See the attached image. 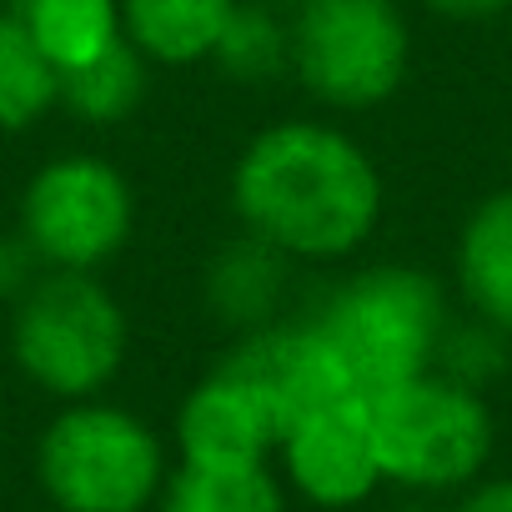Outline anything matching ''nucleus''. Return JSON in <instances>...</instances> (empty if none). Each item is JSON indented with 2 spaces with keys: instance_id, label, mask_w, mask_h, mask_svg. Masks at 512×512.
<instances>
[{
  "instance_id": "obj_1",
  "label": "nucleus",
  "mask_w": 512,
  "mask_h": 512,
  "mask_svg": "<svg viewBox=\"0 0 512 512\" xmlns=\"http://www.w3.org/2000/svg\"><path fill=\"white\" fill-rule=\"evenodd\" d=\"M231 211L292 262H347L382 221V171L332 121H272L231 166Z\"/></svg>"
},
{
  "instance_id": "obj_2",
  "label": "nucleus",
  "mask_w": 512,
  "mask_h": 512,
  "mask_svg": "<svg viewBox=\"0 0 512 512\" xmlns=\"http://www.w3.org/2000/svg\"><path fill=\"white\" fill-rule=\"evenodd\" d=\"M312 327L332 347L347 387L357 397H372L417 372H432L452 317H447L442 282L432 272L382 262L347 277L322 302Z\"/></svg>"
},
{
  "instance_id": "obj_3",
  "label": "nucleus",
  "mask_w": 512,
  "mask_h": 512,
  "mask_svg": "<svg viewBox=\"0 0 512 512\" xmlns=\"http://www.w3.org/2000/svg\"><path fill=\"white\" fill-rule=\"evenodd\" d=\"M131 322L116 292L96 272H41L11 317V357L21 377L61 402H81L111 387L126 367Z\"/></svg>"
},
{
  "instance_id": "obj_4",
  "label": "nucleus",
  "mask_w": 512,
  "mask_h": 512,
  "mask_svg": "<svg viewBox=\"0 0 512 512\" xmlns=\"http://www.w3.org/2000/svg\"><path fill=\"white\" fill-rule=\"evenodd\" d=\"M367 422H372L382 482L417 487V492L472 487L497 437L487 397L437 367L372 392Z\"/></svg>"
},
{
  "instance_id": "obj_5",
  "label": "nucleus",
  "mask_w": 512,
  "mask_h": 512,
  "mask_svg": "<svg viewBox=\"0 0 512 512\" xmlns=\"http://www.w3.org/2000/svg\"><path fill=\"white\" fill-rule=\"evenodd\" d=\"M36 477L61 512H146L166 487V447L116 402H66L36 447Z\"/></svg>"
},
{
  "instance_id": "obj_6",
  "label": "nucleus",
  "mask_w": 512,
  "mask_h": 512,
  "mask_svg": "<svg viewBox=\"0 0 512 512\" xmlns=\"http://www.w3.org/2000/svg\"><path fill=\"white\" fill-rule=\"evenodd\" d=\"M412 66V26L397 0H302L292 11V76L327 111L392 101Z\"/></svg>"
},
{
  "instance_id": "obj_7",
  "label": "nucleus",
  "mask_w": 512,
  "mask_h": 512,
  "mask_svg": "<svg viewBox=\"0 0 512 512\" xmlns=\"http://www.w3.org/2000/svg\"><path fill=\"white\" fill-rule=\"evenodd\" d=\"M136 196L116 161L91 151L51 156L21 191V236L51 272H101L131 241Z\"/></svg>"
},
{
  "instance_id": "obj_8",
  "label": "nucleus",
  "mask_w": 512,
  "mask_h": 512,
  "mask_svg": "<svg viewBox=\"0 0 512 512\" xmlns=\"http://www.w3.org/2000/svg\"><path fill=\"white\" fill-rule=\"evenodd\" d=\"M277 452H282L287 482L307 502L332 507V512L367 502L382 482L372 422H367V397H337V402L297 417L282 432Z\"/></svg>"
},
{
  "instance_id": "obj_9",
  "label": "nucleus",
  "mask_w": 512,
  "mask_h": 512,
  "mask_svg": "<svg viewBox=\"0 0 512 512\" xmlns=\"http://www.w3.org/2000/svg\"><path fill=\"white\" fill-rule=\"evenodd\" d=\"M221 367L267 397V407L277 412L282 432H287L297 417H307V412H317V407H327V402H337V397H357V392L347 387V377H342L332 347H327L322 332L312 327V317H307V322H282V317H277V322H267V327L241 332V337L231 342V352L221 357Z\"/></svg>"
},
{
  "instance_id": "obj_10",
  "label": "nucleus",
  "mask_w": 512,
  "mask_h": 512,
  "mask_svg": "<svg viewBox=\"0 0 512 512\" xmlns=\"http://www.w3.org/2000/svg\"><path fill=\"white\" fill-rule=\"evenodd\" d=\"M282 442V422L267 397L216 367L201 377L176 412V447L191 467H267Z\"/></svg>"
},
{
  "instance_id": "obj_11",
  "label": "nucleus",
  "mask_w": 512,
  "mask_h": 512,
  "mask_svg": "<svg viewBox=\"0 0 512 512\" xmlns=\"http://www.w3.org/2000/svg\"><path fill=\"white\" fill-rule=\"evenodd\" d=\"M457 292L467 312L512 337V186L482 196L457 231Z\"/></svg>"
},
{
  "instance_id": "obj_12",
  "label": "nucleus",
  "mask_w": 512,
  "mask_h": 512,
  "mask_svg": "<svg viewBox=\"0 0 512 512\" xmlns=\"http://www.w3.org/2000/svg\"><path fill=\"white\" fill-rule=\"evenodd\" d=\"M287 287H292V256H282L251 231L216 246V256L206 262V307L236 332L277 322Z\"/></svg>"
},
{
  "instance_id": "obj_13",
  "label": "nucleus",
  "mask_w": 512,
  "mask_h": 512,
  "mask_svg": "<svg viewBox=\"0 0 512 512\" xmlns=\"http://www.w3.org/2000/svg\"><path fill=\"white\" fill-rule=\"evenodd\" d=\"M236 0H121V31L146 66H201L211 61Z\"/></svg>"
},
{
  "instance_id": "obj_14",
  "label": "nucleus",
  "mask_w": 512,
  "mask_h": 512,
  "mask_svg": "<svg viewBox=\"0 0 512 512\" xmlns=\"http://www.w3.org/2000/svg\"><path fill=\"white\" fill-rule=\"evenodd\" d=\"M16 16L26 21L41 56L61 76L106 56L116 41H126L121 0H26V6H16Z\"/></svg>"
},
{
  "instance_id": "obj_15",
  "label": "nucleus",
  "mask_w": 512,
  "mask_h": 512,
  "mask_svg": "<svg viewBox=\"0 0 512 512\" xmlns=\"http://www.w3.org/2000/svg\"><path fill=\"white\" fill-rule=\"evenodd\" d=\"M56 106H61V71L41 56L26 21L11 6H0V136L31 131Z\"/></svg>"
},
{
  "instance_id": "obj_16",
  "label": "nucleus",
  "mask_w": 512,
  "mask_h": 512,
  "mask_svg": "<svg viewBox=\"0 0 512 512\" xmlns=\"http://www.w3.org/2000/svg\"><path fill=\"white\" fill-rule=\"evenodd\" d=\"M226 81L267 86L282 71H292V16L267 6V0H236V11L211 51Z\"/></svg>"
},
{
  "instance_id": "obj_17",
  "label": "nucleus",
  "mask_w": 512,
  "mask_h": 512,
  "mask_svg": "<svg viewBox=\"0 0 512 512\" xmlns=\"http://www.w3.org/2000/svg\"><path fill=\"white\" fill-rule=\"evenodd\" d=\"M146 101V56L131 41H116L106 56L61 76V106L86 126H121Z\"/></svg>"
},
{
  "instance_id": "obj_18",
  "label": "nucleus",
  "mask_w": 512,
  "mask_h": 512,
  "mask_svg": "<svg viewBox=\"0 0 512 512\" xmlns=\"http://www.w3.org/2000/svg\"><path fill=\"white\" fill-rule=\"evenodd\" d=\"M161 512H287L272 467H191L166 477Z\"/></svg>"
},
{
  "instance_id": "obj_19",
  "label": "nucleus",
  "mask_w": 512,
  "mask_h": 512,
  "mask_svg": "<svg viewBox=\"0 0 512 512\" xmlns=\"http://www.w3.org/2000/svg\"><path fill=\"white\" fill-rule=\"evenodd\" d=\"M507 342L512 337H502L497 327H487L477 317H472V327H447L442 352H437V372H447V377H457V382L482 392L507 367Z\"/></svg>"
},
{
  "instance_id": "obj_20",
  "label": "nucleus",
  "mask_w": 512,
  "mask_h": 512,
  "mask_svg": "<svg viewBox=\"0 0 512 512\" xmlns=\"http://www.w3.org/2000/svg\"><path fill=\"white\" fill-rule=\"evenodd\" d=\"M46 267H41V256L31 251V241L16 231V236H0V297H21L36 277H41Z\"/></svg>"
},
{
  "instance_id": "obj_21",
  "label": "nucleus",
  "mask_w": 512,
  "mask_h": 512,
  "mask_svg": "<svg viewBox=\"0 0 512 512\" xmlns=\"http://www.w3.org/2000/svg\"><path fill=\"white\" fill-rule=\"evenodd\" d=\"M422 6L432 11V16H442V21H497V16H507L512 11V0H422Z\"/></svg>"
},
{
  "instance_id": "obj_22",
  "label": "nucleus",
  "mask_w": 512,
  "mask_h": 512,
  "mask_svg": "<svg viewBox=\"0 0 512 512\" xmlns=\"http://www.w3.org/2000/svg\"><path fill=\"white\" fill-rule=\"evenodd\" d=\"M452 512H512V477H492V482L467 487V497Z\"/></svg>"
},
{
  "instance_id": "obj_23",
  "label": "nucleus",
  "mask_w": 512,
  "mask_h": 512,
  "mask_svg": "<svg viewBox=\"0 0 512 512\" xmlns=\"http://www.w3.org/2000/svg\"><path fill=\"white\" fill-rule=\"evenodd\" d=\"M267 6H277V11H287V16H292V11L302 6V0H267Z\"/></svg>"
},
{
  "instance_id": "obj_24",
  "label": "nucleus",
  "mask_w": 512,
  "mask_h": 512,
  "mask_svg": "<svg viewBox=\"0 0 512 512\" xmlns=\"http://www.w3.org/2000/svg\"><path fill=\"white\" fill-rule=\"evenodd\" d=\"M507 41H512V11H507Z\"/></svg>"
},
{
  "instance_id": "obj_25",
  "label": "nucleus",
  "mask_w": 512,
  "mask_h": 512,
  "mask_svg": "<svg viewBox=\"0 0 512 512\" xmlns=\"http://www.w3.org/2000/svg\"><path fill=\"white\" fill-rule=\"evenodd\" d=\"M6 6H11V11H16V6H26V0H6Z\"/></svg>"
},
{
  "instance_id": "obj_26",
  "label": "nucleus",
  "mask_w": 512,
  "mask_h": 512,
  "mask_svg": "<svg viewBox=\"0 0 512 512\" xmlns=\"http://www.w3.org/2000/svg\"><path fill=\"white\" fill-rule=\"evenodd\" d=\"M0 397H6V392H0Z\"/></svg>"
}]
</instances>
